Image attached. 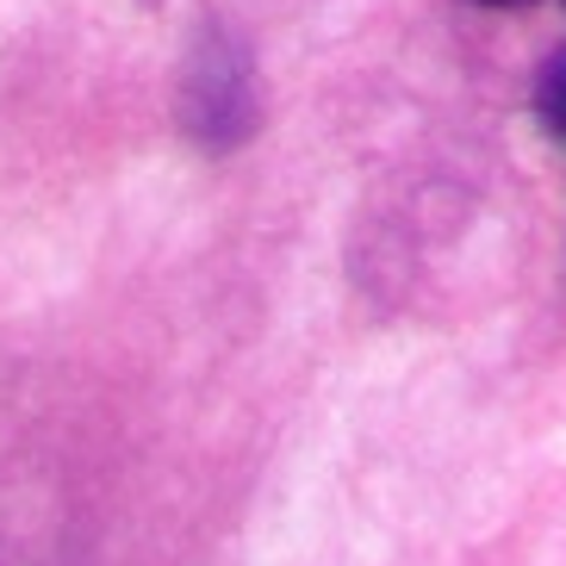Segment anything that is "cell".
<instances>
[{
  "instance_id": "6da1fadb",
  "label": "cell",
  "mask_w": 566,
  "mask_h": 566,
  "mask_svg": "<svg viewBox=\"0 0 566 566\" xmlns=\"http://www.w3.org/2000/svg\"><path fill=\"white\" fill-rule=\"evenodd\" d=\"M181 118L206 150H231L255 125V69L231 32H206L181 75Z\"/></svg>"
},
{
  "instance_id": "3957f363",
  "label": "cell",
  "mask_w": 566,
  "mask_h": 566,
  "mask_svg": "<svg viewBox=\"0 0 566 566\" xmlns=\"http://www.w3.org/2000/svg\"><path fill=\"white\" fill-rule=\"evenodd\" d=\"M480 7H535V0H480ZM566 7V0H560Z\"/></svg>"
},
{
  "instance_id": "7a4b0ae2",
  "label": "cell",
  "mask_w": 566,
  "mask_h": 566,
  "mask_svg": "<svg viewBox=\"0 0 566 566\" xmlns=\"http://www.w3.org/2000/svg\"><path fill=\"white\" fill-rule=\"evenodd\" d=\"M535 113L548 125L554 137H566V51H554L535 75Z\"/></svg>"
}]
</instances>
